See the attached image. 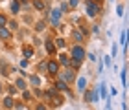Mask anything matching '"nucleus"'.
<instances>
[{"label": "nucleus", "instance_id": "1", "mask_svg": "<svg viewBox=\"0 0 129 110\" xmlns=\"http://www.w3.org/2000/svg\"><path fill=\"white\" fill-rule=\"evenodd\" d=\"M83 2V17L85 19H90V20H96L103 15V8L102 6L94 4L92 0H81Z\"/></svg>", "mask_w": 129, "mask_h": 110}, {"label": "nucleus", "instance_id": "2", "mask_svg": "<svg viewBox=\"0 0 129 110\" xmlns=\"http://www.w3.org/2000/svg\"><path fill=\"white\" fill-rule=\"evenodd\" d=\"M63 13L59 11V8L57 6H54V8L48 9V17H46V22H48V28H52V31H57V28H59V24L63 22Z\"/></svg>", "mask_w": 129, "mask_h": 110}, {"label": "nucleus", "instance_id": "3", "mask_svg": "<svg viewBox=\"0 0 129 110\" xmlns=\"http://www.w3.org/2000/svg\"><path fill=\"white\" fill-rule=\"evenodd\" d=\"M67 50H68L67 53L72 57V59H78V61H81V62H85V61H87V48H85V44L70 42Z\"/></svg>", "mask_w": 129, "mask_h": 110}, {"label": "nucleus", "instance_id": "4", "mask_svg": "<svg viewBox=\"0 0 129 110\" xmlns=\"http://www.w3.org/2000/svg\"><path fill=\"white\" fill-rule=\"evenodd\" d=\"M89 88V75L85 73H79L76 75V81H74V94H83V92Z\"/></svg>", "mask_w": 129, "mask_h": 110}, {"label": "nucleus", "instance_id": "5", "mask_svg": "<svg viewBox=\"0 0 129 110\" xmlns=\"http://www.w3.org/2000/svg\"><path fill=\"white\" fill-rule=\"evenodd\" d=\"M59 70H61V66H59V62L55 61V57H48V59H46V75L50 77V81L57 77Z\"/></svg>", "mask_w": 129, "mask_h": 110}, {"label": "nucleus", "instance_id": "6", "mask_svg": "<svg viewBox=\"0 0 129 110\" xmlns=\"http://www.w3.org/2000/svg\"><path fill=\"white\" fill-rule=\"evenodd\" d=\"M76 75H78V73H76L74 70H70V68H61L59 73H57V77L63 79L67 84L72 86V84H74V81H76Z\"/></svg>", "mask_w": 129, "mask_h": 110}, {"label": "nucleus", "instance_id": "7", "mask_svg": "<svg viewBox=\"0 0 129 110\" xmlns=\"http://www.w3.org/2000/svg\"><path fill=\"white\" fill-rule=\"evenodd\" d=\"M28 86L30 88H43V75H39V73H28Z\"/></svg>", "mask_w": 129, "mask_h": 110}, {"label": "nucleus", "instance_id": "8", "mask_svg": "<svg viewBox=\"0 0 129 110\" xmlns=\"http://www.w3.org/2000/svg\"><path fill=\"white\" fill-rule=\"evenodd\" d=\"M31 26H33V33L35 35H41V33H44L46 30H48V22H46V19H43V17L37 19Z\"/></svg>", "mask_w": 129, "mask_h": 110}, {"label": "nucleus", "instance_id": "9", "mask_svg": "<svg viewBox=\"0 0 129 110\" xmlns=\"http://www.w3.org/2000/svg\"><path fill=\"white\" fill-rule=\"evenodd\" d=\"M68 35H70V40H72V42H79V44H85V37L83 35H81V31L78 30V28H76V26H72V28H70V30H68Z\"/></svg>", "mask_w": 129, "mask_h": 110}, {"label": "nucleus", "instance_id": "10", "mask_svg": "<svg viewBox=\"0 0 129 110\" xmlns=\"http://www.w3.org/2000/svg\"><path fill=\"white\" fill-rule=\"evenodd\" d=\"M63 105H64V94H61V92H57V94L48 101V106L50 108H61Z\"/></svg>", "mask_w": 129, "mask_h": 110}, {"label": "nucleus", "instance_id": "11", "mask_svg": "<svg viewBox=\"0 0 129 110\" xmlns=\"http://www.w3.org/2000/svg\"><path fill=\"white\" fill-rule=\"evenodd\" d=\"M76 28H78V30L81 31V35H83V37H85L87 40L90 39V24H87L85 17H83V19H81V20L78 22V24H76Z\"/></svg>", "mask_w": 129, "mask_h": 110}, {"label": "nucleus", "instance_id": "12", "mask_svg": "<svg viewBox=\"0 0 129 110\" xmlns=\"http://www.w3.org/2000/svg\"><path fill=\"white\" fill-rule=\"evenodd\" d=\"M6 28H8L13 35H15V33H19L20 31V22H19V19H17V17H9L8 22H6Z\"/></svg>", "mask_w": 129, "mask_h": 110}, {"label": "nucleus", "instance_id": "13", "mask_svg": "<svg viewBox=\"0 0 129 110\" xmlns=\"http://www.w3.org/2000/svg\"><path fill=\"white\" fill-rule=\"evenodd\" d=\"M52 39H54V44H55L57 51H67V48H68L67 37H63V35H55V37H52Z\"/></svg>", "mask_w": 129, "mask_h": 110}, {"label": "nucleus", "instance_id": "14", "mask_svg": "<svg viewBox=\"0 0 129 110\" xmlns=\"http://www.w3.org/2000/svg\"><path fill=\"white\" fill-rule=\"evenodd\" d=\"M20 53H22V59H28V61H31L33 57H35V48L31 44H22V48H20Z\"/></svg>", "mask_w": 129, "mask_h": 110}, {"label": "nucleus", "instance_id": "15", "mask_svg": "<svg viewBox=\"0 0 129 110\" xmlns=\"http://www.w3.org/2000/svg\"><path fill=\"white\" fill-rule=\"evenodd\" d=\"M43 44H44L46 53H48L50 57H55V53H57V48H55V44H54V39H52V37H48L46 40H43Z\"/></svg>", "mask_w": 129, "mask_h": 110}, {"label": "nucleus", "instance_id": "16", "mask_svg": "<svg viewBox=\"0 0 129 110\" xmlns=\"http://www.w3.org/2000/svg\"><path fill=\"white\" fill-rule=\"evenodd\" d=\"M55 61L59 62L61 68H68V61H70V55L67 51H57L55 53Z\"/></svg>", "mask_w": 129, "mask_h": 110}, {"label": "nucleus", "instance_id": "17", "mask_svg": "<svg viewBox=\"0 0 129 110\" xmlns=\"http://www.w3.org/2000/svg\"><path fill=\"white\" fill-rule=\"evenodd\" d=\"M98 95H100V101L109 99V88H107V83H105V81L98 83Z\"/></svg>", "mask_w": 129, "mask_h": 110}, {"label": "nucleus", "instance_id": "18", "mask_svg": "<svg viewBox=\"0 0 129 110\" xmlns=\"http://www.w3.org/2000/svg\"><path fill=\"white\" fill-rule=\"evenodd\" d=\"M9 13L11 17H19L22 13V6L19 0H9Z\"/></svg>", "mask_w": 129, "mask_h": 110}, {"label": "nucleus", "instance_id": "19", "mask_svg": "<svg viewBox=\"0 0 129 110\" xmlns=\"http://www.w3.org/2000/svg\"><path fill=\"white\" fill-rule=\"evenodd\" d=\"M13 105H15V97H11L8 94L0 99V106H2L4 110H13Z\"/></svg>", "mask_w": 129, "mask_h": 110}, {"label": "nucleus", "instance_id": "20", "mask_svg": "<svg viewBox=\"0 0 129 110\" xmlns=\"http://www.w3.org/2000/svg\"><path fill=\"white\" fill-rule=\"evenodd\" d=\"M30 4H31L33 13H43L44 9H48V8H46V2H44V0H30Z\"/></svg>", "mask_w": 129, "mask_h": 110}, {"label": "nucleus", "instance_id": "21", "mask_svg": "<svg viewBox=\"0 0 129 110\" xmlns=\"http://www.w3.org/2000/svg\"><path fill=\"white\" fill-rule=\"evenodd\" d=\"M13 86L19 92H22V90H26V88H30V86H28V81L24 79V77H20V75H17V77L13 79Z\"/></svg>", "mask_w": 129, "mask_h": 110}, {"label": "nucleus", "instance_id": "22", "mask_svg": "<svg viewBox=\"0 0 129 110\" xmlns=\"http://www.w3.org/2000/svg\"><path fill=\"white\" fill-rule=\"evenodd\" d=\"M19 95H20V101H22V103H26V105H28V103H33V101H35V99H33V94H31V90H30V88L22 90Z\"/></svg>", "mask_w": 129, "mask_h": 110}, {"label": "nucleus", "instance_id": "23", "mask_svg": "<svg viewBox=\"0 0 129 110\" xmlns=\"http://www.w3.org/2000/svg\"><path fill=\"white\" fill-rule=\"evenodd\" d=\"M11 39H13V33H11L6 26H0V40H2V42H9Z\"/></svg>", "mask_w": 129, "mask_h": 110}, {"label": "nucleus", "instance_id": "24", "mask_svg": "<svg viewBox=\"0 0 129 110\" xmlns=\"http://www.w3.org/2000/svg\"><path fill=\"white\" fill-rule=\"evenodd\" d=\"M68 68L70 70H74L76 73H78L81 68H83V62L81 61H78V59H72V57H70V61H68Z\"/></svg>", "mask_w": 129, "mask_h": 110}, {"label": "nucleus", "instance_id": "25", "mask_svg": "<svg viewBox=\"0 0 129 110\" xmlns=\"http://www.w3.org/2000/svg\"><path fill=\"white\" fill-rule=\"evenodd\" d=\"M100 103V95H98V84L90 86V105H96Z\"/></svg>", "mask_w": 129, "mask_h": 110}, {"label": "nucleus", "instance_id": "26", "mask_svg": "<svg viewBox=\"0 0 129 110\" xmlns=\"http://www.w3.org/2000/svg\"><path fill=\"white\" fill-rule=\"evenodd\" d=\"M31 110H52V108L48 106V103H44V101H33Z\"/></svg>", "mask_w": 129, "mask_h": 110}, {"label": "nucleus", "instance_id": "27", "mask_svg": "<svg viewBox=\"0 0 129 110\" xmlns=\"http://www.w3.org/2000/svg\"><path fill=\"white\" fill-rule=\"evenodd\" d=\"M120 79H122V86H124V90H127V66H124L120 70Z\"/></svg>", "mask_w": 129, "mask_h": 110}, {"label": "nucleus", "instance_id": "28", "mask_svg": "<svg viewBox=\"0 0 129 110\" xmlns=\"http://www.w3.org/2000/svg\"><path fill=\"white\" fill-rule=\"evenodd\" d=\"M35 73H39V75H46V59H43V61H39V64H37V72Z\"/></svg>", "mask_w": 129, "mask_h": 110}, {"label": "nucleus", "instance_id": "29", "mask_svg": "<svg viewBox=\"0 0 129 110\" xmlns=\"http://www.w3.org/2000/svg\"><path fill=\"white\" fill-rule=\"evenodd\" d=\"M4 90H8V95H11V97H15V95H19L20 92L15 88L13 84H8V86H4Z\"/></svg>", "mask_w": 129, "mask_h": 110}, {"label": "nucleus", "instance_id": "30", "mask_svg": "<svg viewBox=\"0 0 129 110\" xmlns=\"http://www.w3.org/2000/svg\"><path fill=\"white\" fill-rule=\"evenodd\" d=\"M67 4H68L70 11H76V9L81 6V0H67Z\"/></svg>", "mask_w": 129, "mask_h": 110}, {"label": "nucleus", "instance_id": "31", "mask_svg": "<svg viewBox=\"0 0 129 110\" xmlns=\"http://www.w3.org/2000/svg\"><path fill=\"white\" fill-rule=\"evenodd\" d=\"M120 46H127V30L124 28V30H122V33H120Z\"/></svg>", "mask_w": 129, "mask_h": 110}, {"label": "nucleus", "instance_id": "32", "mask_svg": "<svg viewBox=\"0 0 129 110\" xmlns=\"http://www.w3.org/2000/svg\"><path fill=\"white\" fill-rule=\"evenodd\" d=\"M30 90H31V94H33V99H35V101L43 97V88H30Z\"/></svg>", "mask_w": 129, "mask_h": 110}, {"label": "nucleus", "instance_id": "33", "mask_svg": "<svg viewBox=\"0 0 129 110\" xmlns=\"http://www.w3.org/2000/svg\"><path fill=\"white\" fill-rule=\"evenodd\" d=\"M116 55H118V44H116V42H113V44H111V59H116Z\"/></svg>", "mask_w": 129, "mask_h": 110}, {"label": "nucleus", "instance_id": "34", "mask_svg": "<svg viewBox=\"0 0 129 110\" xmlns=\"http://www.w3.org/2000/svg\"><path fill=\"white\" fill-rule=\"evenodd\" d=\"M92 33H94L96 37L102 35V31H100V24H96V22H94V24H90V35H92Z\"/></svg>", "mask_w": 129, "mask_h": 110}, {"label": "nucleus", "instance_id": "35", "mask_svg": "<svg viewBox=\"0 0 129 110\" xmlns=\"http://www.w3.org/2000/svg\"><path fill=\"white\" fill-rule=\"evenodd\" d=\"M124 9H125V4L120 2L118 6H116V17H124Z\"/></svg>", "mask_w": 129, "mask_h": 110}, {"label": "nucleus", "instance_id": "36", "mask_svg": "<svg viewBox=\"0 0 129 110\" xmlns=\"http://www.w3.org/2000/svg\"><path fill=\"white\" fill-rule=\"evenodd\" d=\"M87 59H89L90 62H96L98 61V53L96 51H87Z\"/></svg>", "mask_w": 129, "mask_h": 110}, {"label": "nucleus", "instance_id": "37", "mask_svg": "<svg viewBox=\"0 0 129 110\" xmlns=\"http://www.w3.org/2000/svg\"><path fill=\"white\" fill-rule=\"evenodd\" d=\"M19 68H22V70L30 68V61H28V59H20V62H19Z\"/></svg>", "mask_w": 129, "mask_h": 110}, {"label": "nucleus", "instance_id": "38", "mask_svg": "<svg viewBox=\"0 0 129 110\" xmlns=\"http://www.w3.org/2000/svg\"><path fill=\"white\" fill-rule=\"evenodd\" d=\"M8 19L9 17L4 13V11H0V26H6V22H8Z\"/></svg>", "mask_w": 129, "mask_h": 110}, {"label": "nucleus", "instance_id": "39", "mask_svg": "<svg viewBox=\"0 0 129 110\" xmlns=\"http://www.w3.org/2000/svg\"><path fill=\"white\" fill-rule=\"evenodd\" d=\"M102 62H103V66H105V68L113 64V61H111V57H109V55H103V59H102Z\"/></svg>", "mask_w": 129, "mask_h": 110}, {"label": "nucleus", "instance_id": "40", "mask_svg": "<svg viewBox=\"0 0 129 110\" xmlns=\"http://www.w3.org/2000/svg\"><path fill=\"white\" fill-rule=\"evenodd\" d=\"M103 70H105V66H103V62H102V59H98V73H103Z\"/></svg>", "mask_w": 129, "mask_h": 110}, {"label": "nucleus", "instance_id": "41", "mask_svg": "<svg viewBox=\"0 0 129 110\" xmlns=\"http://www.w3.org/2000/svg\"><path fill=\"white\" fill-rule=\"evenodd\" d=\"M114 95H118V90H116L114 86H111L109 88V97H114Z\"/></svg>", "mask_w": 129, "mask_h": 110}, {"label": "nucleus", "instance_id": "42", "mask_svg": "<svg viewBox=\"0 0 129 110\" xmlns=\"http://www.w3.org/2000/svg\"><path fill=\"white\" fill-rule=\"evenodd\" d=\"M92 2H94V4H98V6H102V8L105 6V0H92Z\"/></svg>", "mask_w": 129, "mask_h": 110}, {"label": "nucleus", "instance_id": "43", "mask_svg": "<svg viewBox=\"0 0 129 110\" xmlns=\"http://www.w3.org/2000/svg\"><path fill=\"white\" fill-rule=\"evenodd\" d=\"M4 94V83H2V79H0V95Z\"/></svg>", "mask_w": 129, "mask_h": 110}, {"label": "nucleus", "instance_id": "44", "mask_svg": "<svg viewBox=\"0 0 129 110\" xmlns=\"http://www.w3.org/2000/svg\"><path fill=\"white\" fill-rule=\"evenodd\" d=\"M109 2H114V0H109Z\"/></svg>", "mask_w": 129, "mask_h": 110}, {"label": "nucleus", "instance_id": "45", "mask_svg": "<svg viewBox=\"0 0 129 110\" xmlns=\"http://www.w3.org/2000/svg\"><path fill=\"white\" fill-rule=\"evenodd\" d=\"M0 2H2V0H0Z\"/></svg>", "mask_w": 129, "mask_h": 110}]
</instances>
